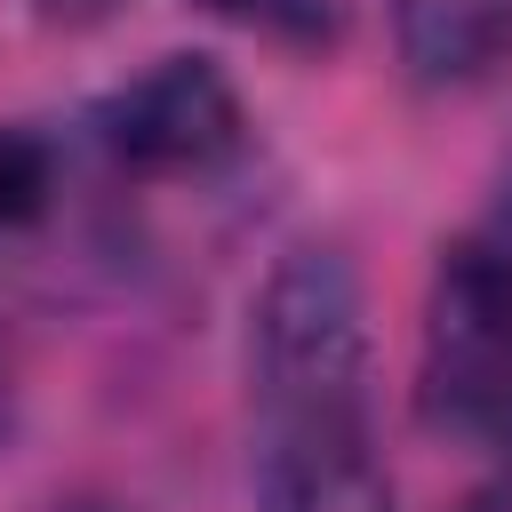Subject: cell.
I'll list each match as a JSON object with an SVG mask.
<instances>
[{
	"label": "cell",
	"mask_w": 512,
	"mask_h": 512,
	"mask_svg": "<svg viewBox=\"0 0 512 512\" xmlns=\"http://www.w3.org/2000/svg\"><path fill=\"white\" fill-rule=\"evenodd\" d=\"M200 8H216V16H280L288 0H200Z\"/></svg>",
	"instance_id": "obj_7"
},
{
	"label": "cell",
	"mask_w": 512,
	"mask_h": 512,
	"mask_svg": "<svg viewBox=\"0 0 512 512\" xmlns=\"http://www.w3.org/2000/svg\"><path fill=\"white\" fill-rule=\"evenodd\" d=\"M496 248L512 256V184H504V232H496Z\"/></svg>",
	"instance_id": "obj_8"
},
{
	"label": "cell",
	"mask_w": 512,
	"mask_h": 512,
	"mask_svg": "<svg viewBox=\"0 0 512 512\" xmlns=\"http://www.w3.org/2000/svg\"><path fill=\"white\" fill-rule=\"evenodd\" d=\"M256 512H392V472L368 400V296L336 248L272 264L248 328Z\"/></svg>",
	"instance_id": "obj_1"
},
{
	"label": "cell",
	"mask_w": 512,
	"mask_h": 512,
	"mask_svg": "<svg viewBox=\"0 0 512 512\" xmlns=\"http://www.w3.org/2000/svg\"><path fill=\"white\" fill-rule=\"evenodd\" d=\"M40 8V24H64V32H88V24H104L120 0H32Z\"/></svg>",
	"instance_id": "obj_6"
},
{
	"label": "cell",
	"mask_w": 512,
	"mask_h": 512,
	"mask_svg": "<svg viewBox=\"0 0 512 512\" xmlns=\"http://www.w3.org/2000/svg\"><path fill=\"white\" fill-rule=\"evenodd\" d=\"M48 208V144L24 128H0V240L24 232Z\"/></svg>",
	"instance_id": "obj_5"
},
{
	"label": "cell",
	"mask_w": 512,
	"mask_h": 512,
	"mask_svg": "<svg viewBox=\"0 0 512 512\" xmlns=\"http://www.w3.org/2000/svg\"><path fill=\"white\" fill-rule=\"evenodd\" d=\"M424 408L464 448L512 472V256L496 240L448 248L424 304Z\"/></svg>",
	"instance_id": "obj_2"
},
{
	"label": "cell",
	"mask_w": 512,
	"mask_h": 512,
	"mask_svg": "<svg viewBox=\"0 0 512 512\" xmlns=\"http://www.w3.org/2000/svg\"><path fill=\"white\" fill-rule=\"evenodd\" d=\"M464 512H512V488H504V496H480V504H464Z\"/></svg>",
	"instance_id": "obj_9"
},
{
	"label": "cell",
	"mask_w": 512,
	"mask_h": 512,
	"mask_svg": "<svg viewBox=\"0 0 512 512\" xmlns=\"http://www.w3.org/2000/svg\"><path fill=\"white\" fill-rule=\"evenodd\" d=\"M104 144L136 176H184L240 144V96L208 56H160L144 80H128L104 104Z\"/></svg>",
	"instance_id": "obj_3"
},
{
	"label": "cell",
	"mask_w": 512,
	"mask_h": 512,
	"mask_svg": "<svg viewBox=\"0 0 512 512\" xmlns=\"http://www.w3.org/2000/svg\"><path fill=\"white\" fill-rule=\"evenodd\" d=\"M400 48L424 80H480L512 64V0H400Z\"/></svg>",
	"instance_id": "obj_4"
}]
</instances>
